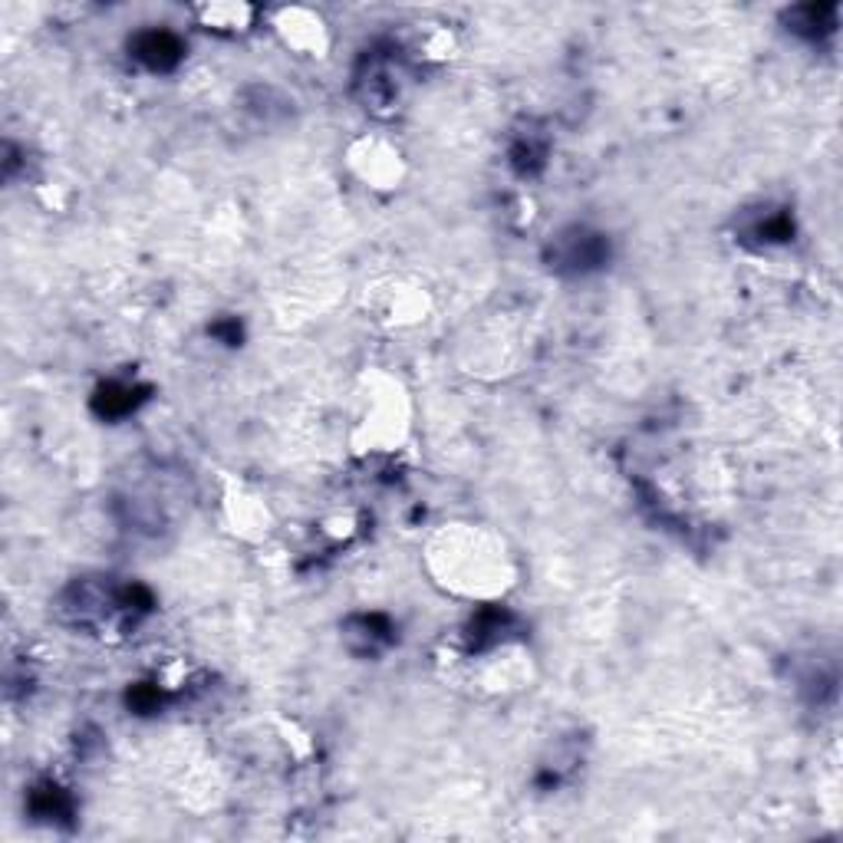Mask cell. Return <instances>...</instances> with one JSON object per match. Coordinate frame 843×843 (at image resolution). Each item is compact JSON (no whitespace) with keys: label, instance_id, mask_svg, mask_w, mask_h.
Returning <instances> with one entry per match:
<instances>
[{"label":"cell","instance_id":"obj_3","mask_svg":"<svg viewBox=\"0 0 843 843\" xmlns=\"http://www.w3.org/2000/svg\"><path fill=\"white\" fill-rule=\"evenodd\" d=\"M787 24L794 34L804 37H823L836 27V8L833 4H807V8H794L787 14Z\"/></svg>","mask_w":843,"mask_h":843},{"label":"cell","instance_id":"obj_4","mask_svg":"<svg viewBox=\"0 0 843 843\" xmlns=\"http://www.w3.org/2000/svg\"><path fill=\"white\" fill-rule=\"evenodd\" d=\"M103 412L106 415H122L129 409H136V393L129 386H106L103 389Z\"/></svg>","mask_w":843,"mask_h":843},{"label":"cell","instance_id":"obj_2","mask_svg":"<svg viewBox=\"0 0 843 843\" xmlns=\"http://www.w3.org/2000/svg\"><path fill=\"white\" fill-rule=\"evenodd\" d=\"M182 54H185L182 40L168 31H145L132 40V57L155 73H165V70L178 67Z\"/></svg>","mask_w":843,"mask_h":843},{"label":"cell","instance_id":"obj_1","mask_svg":"<svg viewBox=\"0 0 843 843\" xmlns=\"http://www.w3.org/2000/svg\"><path fill=\"white\" fill-rule=\"evenodd\" d=\"M610 257V244L604 234L587 231V227H567L560 231L550 244V267L564 270V273H587L604 267Z\"/></svg>","mask_w":843,"mask_h":843}]
</instances>
